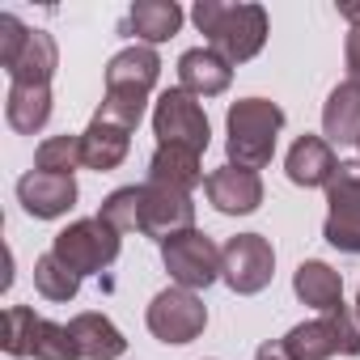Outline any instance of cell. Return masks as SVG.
Listing matches in <instances>:
<instances>
[{
	"instance_id": "obj_11",
	"label": "cell",
	"mask_w": 360,
	"mask_h": 360,
	"mask_svg": "<svg viewBox=\"0 0 360 360\" xmlns=\"http://www.w3.org/2000/svg\"><path fill=\"white\" fill-rule=\"evenodd\" d=\"M140 191H144V204H140V233L144 238L169 242L174 233L195 229L191 191H174V187H161V183H144Z\"/></svg>"
},
{
	"instance_id": "obj_13",
	"label": "cell",
	"mask_w": 360,
	"mask_h": 360,
	"mask_svg": "<svg viewBox=\"0 0 360 360\" xmlns=\"http://www.w3.org/2000/svg\"><path fill=\"white\" fill-rule=\"evenodd\" d=\"M204 191H208V204L217 212H225V217H250L263 204V178L255 169H242V165L225 161L221 169L208 174Z\"/></svg>"
},
{
	"instance_id": "obj_26",
	"label": "cell",
	"mask_w": 360,
	"mask_h": 360,
	"mask_svg": "<svg viewBox=\"0 0 360 360\" xmlns=\"http://www.w3.org/2000/svg\"><path fill=\"white\" fill-rule=\"evenodd\" d=\"M77 165H85L81 136H47L39 144V153H34V169H47V174H68L72 178Z\"/></svg>"
},
{
	"instance_id": "obj_1",
	"label": "cell",
	"mask_w": 360,
	"mask_h": 360,
	"mask_svg": "<svg viewBox=\"0 0 360 360\" xmlns=\"http://www.w3.org/2000/svg\"><path fill=\"white\" fill-rule=\"evenodd\" d=\"M157 77H161V56L153 47H144V43L123 47L106 64V94H102V106H98L94 119H106V123H119V127L136 131Z\"/></svg>"
},
{
	"instance_id": "obj_5",
	"label": "cell",
	"mask_w": 360,
	"mask_h": 360,
	"mask_svg": "<svg viewBox=\"0 0 360 360\" xmlns=\"http://www.w3.org/2000/svg\"><path fill=\"white\" fill-rule=\"evenodd\" d=\"M119 238L123 233H115L102 217H89V221H72L68 229H60L51 238V255L85 280V276L106 271L119 259Z\"/></svg>"
},
{
	"instance_id": "obj_24",
	"label": "cell",
	"mask_w": 360,
	"mask_h": 360,
	"mask_svg": "<svg viewBox=\"0 0 360 360\" xmlns=\"http://www.w3.org/2000/svg\"><path fill=\"white\" fill-rule=\"evenodd\" d=\"M34 288L47 297V301H72L77 297V288H81V276L72 271V267H64L51 250L34 263Z\"/></svg>"
},
{
	"instance_id": "obj_25",
	"label": "cell",
	"mask_w": 360,
	"mask_h": 360,
	"mask_svg": "<svg viewBox=\"0 0 360 360\" xmlns=\"http://www.w3.org/2000/svg\"><path fill=\"white\" fill-rule=\"evenodd\" d=\"M39 314L30 305H9L5 309V335H0V347L9 356H30L34 352V335H39Z\"/></svg>"
},
{
	"instance_id": "obj_16",
	"label": "cell",
	"mask_w": 360,
	"mask_h": 360,
	"mask_svg": "<svg viewBox=\"0 0 360 360\" xmlns=\"http://www.w3.org/2000/svg\"><path fill=\"white\" fill-rule=\"evenodd\" d=\"M148 183H161V187H174V191H195L208 178H204V165H200L195 148L157 144V153L148 157Z\"/></svg>"
},
{
	"instance_id": "obj_14",
	"label": "cell",
	"mask_w": 360,
	"mask_h": 360,
	"mask_svg": "<svg viewBox=\"0 0 360 360\" xmlns=\"http://www.w3.org/2000/svg\"><path fill=\"white\" fill-rule=\"evenodd\" d=\"M284 169H288V183L292 187H330V178H335V169H339V157H335V148H330V140L326 136H301V140H292V148H288V157H284Z\"/></svg>"
},
{
	"instance_id": "obj_32",
	"label": "cell",
	"mask_w": 360,
	"mask_h": 360,
	"mask_svg": "<svg viewBox=\"0 0 360 360\" xmlns=\"http://www.w3.org/2000/svg\"><path fill=\"white\" fill-rule=\"evenodd\" d=\"M339 18L352 22V30H360V5H339Z\"/></svg>"
},
{
	"instance_id": "obj_20",
	"label": "cell",
	"mask_w": 360,
	"mask_h": 360,
	"mask_svg": "<svg viewBox=\"0 0 360 360\" xmlns=\"http://www.w3.org/2000/svg\"><path fill=\"white\" fill-rule=\"evenodd\" d=\"M178 26H183V9L174 0H140V5L127 9L123 34H136V39H144V47H153V43L174 39Z\"/></svg>"
},
{
	"instance_id": "obj_4",
	"label": "cell",
	"mask_w": 360,
	"mask_h": 360,
	"mask_svg": "<svg viewBox=\"0 0 360 360\" xmlns=\"http://www.w3.org/2000/svg\"><path fill=\"white\" fill-rule=\"evenodd\" d=\"M284 352L292 360H330V356H360V322H352L347 305L318 314L309 322H297L284 339Z\"/></svg>"
},
{
	"instance_id": "obj_34",
	"label": "cell",
	"mask_w": 360,
	"mask_h": 360,
	"mask_svg": "<svg viewBox=\"0 0 360 360\" xmlns=\"http://www.w3.org/2000/svg\"><path fill=\"white\" fill-rule=\"evenodd\" d=\"M356 148H360V144H356Z\"/></svg>"
},
{
	"instance_id": "obj_22",
	"label": "cell",
	"mask_w": 360,
	"mask_h": 360,
	"mask_svg": "<svg viewBox=\"0 0 360 360\" xmlns=\"http://www.w3.org/2000/svg\"><path fill=\"white\" fill-rule=\"evenodd\" d=\"M5 119H9V127L22 131V136L43 131L47 119H51V85H9Z\"/></svg>"
},
{
	"instance_id": "obj_33",
	"label": "cell",
	"mask_w": 360,
	"mask_h": 360,
	"mask_svg": "<svg viewBox=\"0 0 360 360\" xmlns=\"http://www.w3.org/2000/svg\"><path fill=\"white\" fill-rule=\"evenodd\" d=\"M356 318H360V292H356Z\"/></svg>"
},
{
	"instance_id": "obj_30",
	"label": "cell",
	"mask_w": 360,
	"mask_h": 360,
	"mask_svg": "<svg viewBox=\"0 0 360 360\" xmlns=\"http://www.w3.org/2000/svg\"><path fill=\"white\" fill-rule=\"evenodd\" d=\"M343 60H347V81H356V85H360V30H347Z\"/></svg>"
},
{
	"instance_id": "obj_3",
	"label": "cell",
	"mask_w": 360,
	"mask_h": 360,
	"mask_svg": "<svg viewBox=\"0 0 360 360\" xmlns=\"http://www.w3.org/2000/svg\"><path fill=\"white\" fill-rule=\"evenodd\" d=\"M284 127V110L267 98H242L229 106L225 115V153H229V165H242V169H263L271 165L276 157V136Z\"/></svg>"
},
{
	"instance_id": "obj_27",
	"label": "cell",
	"mask_w": 360,
	"mask_h": 360,
	"mask_svg": "<svg viewBox=\"0 0 360 360\" xmlns=\"http://www.w3.org/2000/svg\"><path fill=\"white\" fill-rule=\"evenodd\" d=\"M140 204H144V191H140V187H119V191H110V195L102 200L98 217H102L115 233H131V229H140Z\"/></svg>"
},
{
	"instance_id": "obj_6",
	"label": "cell",
	"mask_w": 360,
	"mask_h": 360,
	"mask_svg": "<svg viewBox=\"0 0 360 360\" xmlns=\"http://www.w3.org/2000/svg\"><path fill=\"white\" fill-rule=\"evenodd\" d=\"M161 263H165V271H169V280H174L178 288H191V292L217 284L221 271H225L221 246H217L208 233H200V229L174 233L169 242H161Z\"/></svg>"
},
{
	"instance_id": "obj_15",
	"label": "cell",
	"mask_w": 360,
	"mask_h": 360,
	"mask_svg": "<svg viewBox=\"0 0 360 360\" xmlns=\"http://www.w3.org/2000/svg\"><path fill=\"white\" fill-rule=\"evenodd\" d=\"M233 81V64L221 60L212 47H191L178 56V89H187L195 98H217Z\"/></svg>"
},
{
	"instance_id": "obj_19",
	"label": "cell",
	"mask_w": 360,
	"mask_h": 360,
	"mask_svg": "<svg viewBox=\"0 0 360 360\" xmlns=\"http://www.w3.org/2000/svg\"><path fill=\"white\" fill-rule=\"evenodd\" d=\"M77 347H81V360H119L127 352V339L123 330L106 318V314H77L68 322Z\"/></svg>"
},
{
	"instance_id": "obj_8",
	"label": "cell",
	"mask_w": 360,
	"mask_h": 360,
	"mask_svg": "<svg viewBox=\"0 0 360 360\" xmlns=\"http://www.w3.org/2000/svg\"><path fill=\"white\" fill-rule=\"evenodd\" d=\"M326 225L322 238L343 250V255H360V161H339L330 187H326Z\"/></svg>"
},
{
	"instance_id": "obj_31",
	"label": "cell",
	"mask_w": 360,
	"mask_h": 360,
	"mask_svg": "<svg viewBox=\"0 0 360 360\" xmlns=\"http://www.w3.org/2000/svg\"><path fill=\"white\" fill-rule=\"evenodd\" d=\"M255 360H292V356L284 352V343H263V347L255 352Z\"/></svg>"
},
{
	"instance_id": "obj_2",
	"label": "cell",
	"mask_w": 360,
	"mask_h": 360,
	"mask_svg": "<svg viewBox=\"0 0 360 360\" xmlns=\"http://www.w3.org/2000/svg\"><path fill=\"white\" fill-rule=\"evenodd\" d=\"M191 22L208 39V47L229 60L246 64L267 43V9L263 5H225V0H200L191 9Z\"/></svg>"
},
{
	"instance_id": "obj_9",
	"label": "cell",
	"mask_w": 360,
	"mask_h": 360,
	"mask_svg": "<svg viewBox=\"0 0 360 360\" xmlns=\"http://www.w3.org/2000/svg\"><path fill=\"white\" fill-rule=\"evenodd\" d=\"M153 136H157V144H183V148L204 153L212 127H208L200 98L187 89H165L153 106Z\"/></svg>"
},
{
	"instance_id": "obj_12",
	"label": "cell",
	"mask_w": 360,
	"mask_h": 360,
	"mask_svg": "<svg viewBox=\"0 0 360 360\" xmlns=\"http://www.w3.org/2000/svg\"><path fill=\"white\" fill-rule=\"evenodd\" d=\"M18 200L34 221H56L64 212L77 208V178L68 174H47V169H30L18 178Z\"/></svg>"
},
{
	"instance_id": "obj_10",
	"label": "cell",
	"mask_w": 360,
	"mask_h": 360,
	"mask_svg": "<svg viewBox=\"0 0 360 360\" xmlns=\"http://www.w3.org/2000/svg\"><path fill=\"white\" fill-rule=\"evenodd\" d=\"M221 255H225L221 280H225L238 297L263 292V288L271 284V276H276V250H271V242H267L263 233H238V238H229V242L221 246Z\"/></svg>"
},
{
	"instance_id": "obj_23",
	"label": "cell",
	"mask_w": 360,
	"mask_h": 360,
	"mask_svg": "<svg viewBox=\"0 0 360 360\" xmlns=\"http://www.w3.org/2000/svg\"><path fill=\"white\" fill-rule=\"evenodd\" d=\"M56 64H60L56 39H51L47 30H30V43L22 47L18 64L9 68V81H13V85H51Z\"/></svg>"
},
{
	"instance_id": "obj_28",
	"label": "cell",
	"mask_w": 360,
	"mask_h": 360,
	"mask_svg": "<svg viewBox=\"0 0 360 360\" xmlns=\"http://www.w3.org/2000/svg\"><path fill=\"white\" fill-rule=\"evenodd\" d=\"M34 360H81V347L72 339V330L64 322H39V335H34Z\"/></svg>"
},
{
	"instance_id": "obj_18",
	"label": "cell",
	"mask_w": 360,
	"mask_h": 360,
	"mask_svg": "<svg viewBox=\"0 0 360 360\" xmlns=\"http://www.w3.org/2000/svg\"><path fill=\"white\" fill-rule=\"evenodd\" d=\"M131 148V131L119 127V123H106V119H89V127L81 131V157L89 169L106 174V169H119L123 157Z\"/></svg>"
},
{
	"instance_id": "obj_29",
	"label": "cell",
	"mask_w": 360,
	"mask_h": 360,
	"mask_svg": "<svg viewBox=\"0 0 360 360\" xmlns=\"http://www.w3.org/2000/svg\"><path fill=\"white\" fill-rule=\"evenodd\" d=\"M26 43H30V26L18 13H0V68L9 72L18 64V56H22Z\"/></svg>"
},
{
	"instance_id": "obj_7",
	"label": "cell",
	"mask_w": 360,
	"mask_h": 360,
	"mask_svg": "<svg viewBox=\"0 0 360 360\" xmlns=\"http://www.w3.org/2000/svg\"><path fill=\"white\" fill-rule=\"evenodd\" d=\"M148 330L161 339V343H174V347H183L191 339L204 335L208 326V305L200 301V292L191 288H161L153 301H148Z\"/></svg>"
},
{
	"instance_id": "obj_17",
	"label": "cell",
	"mask_w": 360,
	"mask_h": 360,
	"mask_svg": "<svg viewBox=\"0 0 360 360\" xmlns=\"http://www.w3.org/2000/svg\"><path fill=\"white\" fill-rule=\"evenodd\" d=\"M292 292H297L309 309L330 314V309L343 305V276H339L330 263H322V259H305V263L292 271Z\"/></svg>"
},
{
	"instance_id": "obj_21",
	"label": "cell",
	"mask_w": 360,
	"mask_h": 360,
	"mask_svg": "<svg viewBox=\"0 0 360 360\" xmlns=\"http://www.w3.org/2000/svg\"><path fill=\"white\" fill-rule=\"evenodd\" d=\"M322 131L330 144H360V85L343 81L322 106Z\"/></svg>"
}]
</instances>
